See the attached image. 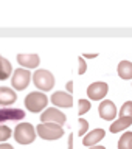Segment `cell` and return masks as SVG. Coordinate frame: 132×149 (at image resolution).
I'll return each instance as SVG.
<instances>
[{
	"label": "cell",
	"mask_w": 132,
	"mask_h": 149,
	"mask_svg": "<svg viewBox=\"0 0 132 149\" xmlns=\"http://www.w3.org/2000/svg\"><path fill=\"white\" fill-rule=\"evenodd\" d=\"M47 104H48V98L42 92H31L25 98V107L28 112H34V113L42 112L45 110Z\"/></svg>",
	"instance_id": "6da1fadb"
},
{
	"label": "cell",
	"mask_w": 132,
	"mask_h": 149,
	"mask_svg": "<svg viewBox=\"0 0 132 149\" xmlns=\"http://www.w3.org/2000/svg\"><path fill=\"white\" fill-rule=\"evenodd\" d=\"M36 134L44 140H59L64 137V129L56 123H41L36 127Z\"/></svg>",
	"instance_id": "7a4b0ae2"
},
{
	"label": "cell",
	"mask_w": 132,
	"mask_h": 149,
	"mask_svg": "<svg viewBox=\"0 0 132 149\" xmlns=\"http://www.w3.org/2000/svg\"><path fill=\"white\" fill-rule=\"evenodd\" d=\"M36 138V129L30 123H20L14 129V140L20 144H30Z\"/></svg>",
	"instance_id": "3957f363"
},
{
	"label": "cell",
	"mask_w": 132,
	"mask_h": 149,
	"mask_svg": "<svg viewBox=\"0 0 132 149\" xmlns=\"http://www.w3.org/2000/svg\"><path fill=\"white\" fill-rule=\"evenodd\" d=\"M31 78L34 86L42 92H48L54 87V76L48 70H36Z\"/></svg>",
	"instance_id": "277c9868"
},
{
	"label": "cell",
	"mask_w": 132,
	"mask_h": 149,
	"mask_svg": "<svg viewBox=\"0 0 132 149\" xmlns=\"http://www.w3.org/2000/svg\"><path fill=\"white\" fill-rule=\"evenodd\" d=\"M33 73H30L27 68H17L13 72L11 78V87H14L16 90H23L28 87V84L31 81Z\"/></svg>",
	"instance_id": "5b68a950"
},
{
	"label": "cell",
	"mask_w": 132,
	"mask_h": 149,
	"mask_svg": "<svg viewBox=\"0 0 132 149\" xmlns=\"http://www.w3.org/2000/svg\"><path fill=\"white\" fill-rule=\"evenodd\" d=\"M41 121L42 123H56L59 126H62L65 121H67V116H65L64 112H61L56 107H48L41 113Z\"/></svg>",
	"instance_id": "8992f818"
},
{
	"label": "cell",
	"mask_w": 132,
	"mask_h": 149,
	"mask_svg": "<svg viewBox=\"0 0 132 149\" xmlns=\"http://www.w3.org/2000/svg\"><path fill=\"white\" fill-rule=\"evenodd\" d=\"M107 92H109V86H107L106 82H100V81L93 82L87 87V96L93 101L103 100V98L107 95Z\"/></svg>",
	"instance_id": "52a82bcc"
},
{
	"label": "cell",
	"mask_w": 132,
	"mask_h": 149,
	"mask_svg": "<svg viewBox=\"0 0 132 149\" xmlns=\"http://www.w3.org/2000/svg\"><path fill=\"white\" fill-rule=\"evenodd\" d=\"M25 113L22 109H11V107H3L0 109V124L6 121H20L25 118Z\"/></svg>",
	"instance_id": "ba28073f"
},
{
	"label": "cell",
	"mask_w": 132,
	"mask_h": 149,
	"mask_svg": "<svg viewBox=\"0 0 132 149\" xmlns=\"http://www.w3.org/2000/svg\"><path fill=\"white\" fill-rule=\"evenodd\" d=\"M98 113H100V116L103 120H106V121H112V120H115V116L117 113H118V110H117V107L115 104L112 101L109 100H104L100 104V107H98Z\"/></svg>",
	"instance_id": "9c48e42d"
},
{
	"label": "cell",
	"mask_w": 132,
	"mask_h": 149,
	"mask_svg": "<svg viewBox=\"0 0 132 149\" xmlns=\"http://www.w3.org/2000/svg\"><path fill=\"white\" fill-rule=\"evenodd\" d=\"M104 137H106L104 129L90 130V132H87V135H84V137H82V144H84V146H87V148L96 146V143H100Z\"/></svg>",
	"instance_id": "30bf717a"
},
{
	"label": "cell",
	"mask_w": 132,
	"mask_h": 149,
	"mask_svg": "<svg viewBox=\"0 0 132 149\" xmlns=\"http://www.w3.org/2000/svg\"><path fill=\"white\" fill-rule=\"evenodd\" d=\"M50 101L58 107H72L73 106L72 95H70V93H65V92H54L53 95H51Z\"/></svg>",
	"instance_id": "8fae6325"
},
{
	"label": "cell",
	"mask_w": 132,
	"mask_h": 149,
	"mask_svg": "<svg viewBox=\"0 0 132 149\" xmlns=\"http://www.w3.org/2000/svg\"><path fill=\"white\" fill-rule=\"evenodd\" d=\"M17 62L22 65V68H37L41 64V58L37 54H17Z\"/></svg>",
	"instance_id": "7c38bea8"
},
{
	"label": "cell",
	"mask_w": 132,
	"mask_h": 149,
	"mask_svg": "<svg viewBox=\"0 0 132 149\" xmlns=\"http://www.w3.org/2000/svg\"><path fill=\"white\" fill-rule=\"evenodd\" d=\"M17 96L16 92L9 87H0V106H11L13 102H16Z\"/></svg>",
	"instance_id": "4fadbf2b"
},
{
	"label": "cell",
	"mask_w": 132,
	"mask_h": 149,
	"mask_svg": "<svg viewBox=\"0 0 132 149\" xmlns=\"http://www.w3.org/2000/svg\"><path fill=\"white\" fill-rule=\"evenodd\" d=\"M132 124V118L129 116H123V118H118L117 121L110 124V132L112 134H117V132H121V130H124L126 127H129Z\"/></svg>",
	"instance_id": "5bb4252c"
},
{
	"label": "cell",
	"mask_w": 132,
	"mask_h": 149,
	"mask_svg": "<svg viewBox=\"0 0 132 149\" xmlns=\"http://www.w3.org/2000/svg\"><path fill=\"white\" fill-rule=\"evenodd\" d=\"M9 74H13V65L8 59H5L3 56H0V81L8 79Z\"/></svg>",
	"instance_id": "9a60e30c"
},
{
	"label": "cell",
	"mask_w": 132,
	"mask_h": 149,
	"mask_svg": "<svg viewBox=\"0 0 132 149\" xmlns=\"http://www.w3.org/2000/svg\"><path fill=\"white\" fill-rule=\"evenodd\" d=\"M118 74L123 79H132V62H129V61H121L118 64Z\"/></svg>",
	"instance_id": "2e32d148"
},
{
	"label": "cell",
	"mask_w": 132,
	"mask_h": 149,
	"mask_svg": "<svg viewBox=\"0 0 132 149\" xmlns=\"http://www.w3.org/2000/svg\"><path fill=\"white\" fill-rule=\"evenodd\" d=\"M118 149H132V132H124L120 137Z\"/></svg>",
	"instance_id": "e0dca14e"
},
{
	"label": "cell",
	"mask_w": 132,
	"mask_h": 149,
	"mask_svg": "<svg viewBox=\"0 0 132 149\" xmlns=\"http://www.w3.org/2000/svg\"><path fill=\"white\" fill-rule=\"evenodd\" d=\"M90 110V101L89 100H79L78 101V115L82 116L84 113Z\"/></svg>",
	"instance_id": "ac0fdd59"
},
{
	"label": "cell",
	"mask_w": 132,
	"mask_h": 149,
	"mask_svg": "<svg viewBox=\"0 0 132 149\" xmlns=\"http://www.w3.org/2000/svg\"><path fill=\"white\" fill-rule=\"evenodd\" d=\"M123 116H129L132 118V101H126L123 106H121V110H120V118Z\"/></svg>",
	"instance_id": "d6986e66"
},
{
	"label": "cell",
	"mask_w": 132,
	"mask_h": 149,
	"mask_svg": "<svg viewBox=\"0 0 132 149\" xmlns=\"http://www.w3.org/2000/svg\"><path fill=\"white\" fill-rule=\"evenodd\" d=\"M13 135V130L5 124H0V143H5Z\"/></svg>",
	"instance_id": "ffe728a7"
},
{
	"label": "cell",
	"mask_w": 132,
	"mask_h": 149,
	"mask_svg": "<svg viewBox=\"0 0 132 149\" xmlns=\"http://www.w3.org/2000/svg\"><path fill=\"white\" fill-rule=\"evenodd\" d=\"M78 124H79V135L81 137H84V135L87 134V129H89V123H87V120H84V118H79L78 120Z\"/></svg>",
	"instance_id": "44dd1931"
},
{
	"label": "cell",
	"mask_w": 132,
	"mask_h": 149,
	"mask_svg": "<svg viewBox=\"0 0 132 149\" xmlns=\"http://www.w3.org/2000/svg\"><path fill=\"white\" fill-rule=\"evenodd\" d=\"M78 62H79V68H78V74H84L86 73V70H87V62L82 59V56H79V59H78Z\"/></svg>",
	"instance_id": "7402d4cb"
},
{
	"label": "cell",
	"mask_w": 132,
	"mask_h": 149,
	"mask_svg": "<svg viewBox=\"0 0 132 149\" xmlns=\"http://www.w3.org/2000/svg\"><path fill=\"white\" fill-rule=\"evenodd\" d=\"M93 58H96V53H86V54H82V59H93Z\"/></svg>",
	"instance_id": "603a6c76"
},
{
	"label": "cell",
	"mask_w": 132,
	"mask_h": 149,
	"mask_svg": "<svg viewBox=\"0 0 132 149\" xmlns=\"http://www.w3.org/2000/svg\"><path fill=\"white\" fill-rule=\"evenodd\" d=\"M0 149H14V148L8 143H0Z\"/></svg>",
	"instance_id": "cb8c5ba5"
},
{
	"label": "cell",
	"mask_w": 132,
	"mask_h": 149,
	"mask_svg": "<svg viewBox=\"0 0 132 149\" xmlns=\"http://www.w3.org/2000/svg\"><path fill=\"white\" fill-rule=\"evenodd\" d=\"M68 149H73V135L68 137Z\"/></svg>",
	"instance_id": "d4e9b609"
},
{
	"label": "cell",
	"mask_w": 132,
	"mask_h": 149,
	"mask_svg": "<svg viewBox=\"0 0 132 149\" xmlns=\"http://www.w3.org/2000/svg\"><path fill=\"white\" fill-rule=\"evenodd\" d=\"M67 90H68V92H72V90H73V82H72V81H68V82H67Z\"/></svg>",
	"instance_id": "484cf974"
},
{
	"label": "cell",
	"mask_w": 132,
	"mask_h": 149,
	"mask_svg": "<svg viewBox=\"0 0 132 149\" xmlns=\"http://www.w3.org/2000/svg\"><path fill=\"white\" fill-rule=\"evenodd\" d=\"M87 149H106L104 146H92V148H87Z\"/></svg>",
	"instance_id": "4316f807"
}]
</instances>
